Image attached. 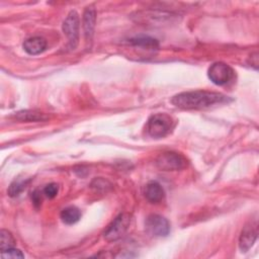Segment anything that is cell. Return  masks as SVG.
I'll list each match as a JSON object with an SVG mask.
<instances>
[{"instance_id": "obj_1", "label": "cell", "mask_w": 259, "mask_h": 259, "mask_svg": "<svg viewBox=\"0 0 259 259\" xmlns=\"http://www.w3.org/2000/svg\"><path fill=\"white\" fill-rule=\"evenodd\" d=\"M230 101H232V99L222 93L204 90L182 92L171 99L172 104L183 109L208 108L215 104L228 103Z\"/></svg>"}, {"instance_id": "obj_2", "label": "cell", "mask_w": 259, "mask_h": 259, "mask_svg": "<svg viewBox=\"0 0 259 259\" xmlns=\"http://www.w3.org/2000/svg\"><path fill=\"white\" fill-rule=\"evenodd\" d=\"M173 124L174 120L170 115L166 113H157L148 119L146 131L150 137L160 139L170 133Z\"/></svg>"}, {"instance_id": "obj_3", "label": "cell", "mask_w": 259, "mask_h": 259, "mask_svg": "<svg viewBox=\"0 0 259 259\" xmlns=\"http://www.w3.org/2000/svg\"><path fill=\"white\" fill-rule=\"evenodd\" d=\"M131 224V215L128 213L118 214L104 231L105 240L112 242L120 239L126 232Z\"/></svg>"}, {"instance_id": "obj_4", "label": "cell", "mask_w": 259, "mask_h": 259, "mask_svg": "<svg viewBox=\"0 0 259 259\" xmlns=\"http://www.w3.org/2000/svg\"><path fill=\"white\" fill-rule=\"evenodd\" d=\"M208 78L215 85H226L233 80L235 76L234 70L227 64L218 62L212 64L207 71Z\"/></svg>"}, {"instance_id": "obj_5", "label": "cell", "mask_w": 259, "mask_h": 259, "mask_svg": "<svg viewBox=\"0 0 259 259\" xmlns=\"http://www.w3.org/2000/svg\"><path fill=\"white\" fill-rule=\"evenodd\" d=\"M156 164L158 168H160L161 170L175 171L183 169L186 166L187 162L186 159L178 153L165 152L159 155V157L156 160Z\"/></svg>"}, {"instance_id": "obj_6", "label": "cell", "mask_w": 259, "mask_h": 259, "mask_svg": "<svg viewBox=\"0 0 259 259\" xmlns=\"http://www.w3.org/2000/svg\"><path fill=\"white\" fill-rule=\"evenodd\" d=\"M145 229L153 237H166L170 233V224L160 214H151L146 219Z\"/></svg>"}, {"instance_id": "obj_7", "label": "cell", "mask_w": 259, "mask_h": 259, "mask_svg": "<svg viewBox=\"0 0 259 259\" xmlns=\"http://www.w3.org/2000/svg\"><path fill=\"white\" fill-rule=\"evenodd\" d=\"M79 24L80 19L76 11H71L63 22V31L69 39L71 49H74L79 39Z\"/></svg>"}, {"instance_id": "obj_8", "label": "cell", "mask_w": 259, "mask_h": 259, "mask_svg": "<svg viewBox=\"0 0 259 259\" xmlns=\"http://www.w3.org/2000/svg\"><path fill=\"white\" fill-rule=\"evenodd\" d=\"M257 234L258 232L256 221L251 222L244 227L239 239V247L242 252H247L253 246L257 239Z\"/></svg>"}, {"instance_id": "obj_9", "label": "cell", "mask_w": 259, "mask_h": 259, "mask_svg": "<svg viewBox=\"0 0 259 259\" xmlns=\"http://www.w3.org/2000/svg\"><path fill=\"white\" fill-rule=\"evenodd\" d=\"M96 13L95 9L93 7H87L83 14V28H84V34L86 41H91L93 32H94V26H95V19H96Z\"/></svg>"}, {"instance_id": "obj_10", "label": "cell", "mask_w": 259, "mask_h": 259, "mask_svg": "<svg viewBox=\"0 0 259 259\" xmlns=\"http://www.w3.org/2000/svg\"><path fill=\"white\" fill-rule=\"evenodd\" d=\"M47 48V41L40 36L29 37L23 42L24 51L29 55H38Z\"/></svg>"}, {"instance_id": "obj_11", "label": "cell", "mask_w": 259, "mask_h": 259, "mask_svg": "<svg viewBox=\"0 0 259 259\" xmlns=\"http://www.w3.org/2000/svg\"><path fill=\"white\" fill-rule=\"evenodd\" d=\"M145 196L146 198L153 203L160 202L165 195L163 187L156 181L149 182L145 187Z\"/></svg>"}, {"instance_id": "obj_12", "label": "cell", "mask_w": 259, "mask_h": 259, "mask_svg": "<svg viewBox=\"0 0 259 259\" xmlns=\"http://www.w3.org/2000/svg\"><path fill=\"white\" fill-rule=\"evenodd\" d=\"M128 44H131L136 48L147 50V51H155L158 49V41L155 38H152L149 36H139V37L131 38Z\"/></svg>"}, {"instance_id": "obj_13", "label": "cell", "mask_w": 259, "mask_h": 259, "mask_svg": "<svg viewBox=\"0 0 259 259\" xmlns=\"http://www.w3.org/2000/svg\"><path fill=\"white\" fill-rule=\"evenodd\" d=\"M81 218V212L76 206H68L61 211V219L67 225L77 223Z\"/></svg>"}, {"instance_id": "obj_14", "label": "cell", "mask_w": 259, "mask_h": 259, "mask_svg": "<svg viewBox=\"0 0 259 259\" xmlns=\"http://www.w3.org/2000/svg\"><path fill=\"white\" fill-rule=\"evenodd\" d=\"M15 117L24 121H39L46 120L48 117L42 112H37L34 110H23L15 114Z\"/></svg>"}, {"instance_id": "obj_15", "label": "cell", "mask_w": 259, "mask_h": 259, "mask_svg": "<svg viewBox=\"0 0 259 259\" xmlns=\"http://www.w3.org/2000/svg\"><path fill=\"white\" fill-rule=\"evenodd\" d=\"M15 244V240L10 232L6 230H1L0 232V248L1 252L6 251L10 248H13Z\"/></svg>"}, {"instance_id": "obj_16", "label": "cell", "mask_w": 259, "mask_h": 259, "mask_svg": "<svg viewBox=\"0 0 259 259\" xmlns=\"http://www.w3.org/2000/svg\"><path fill=\"white\" fill-rule=\"evenodd\" d=\"M27 181H23V180H15L14 182L11 183V185L9 186L8 189V194L12 197L19 195L20 192H22L25 187H26Z\"/></svg>"}, {"instance_id": "obj_17", "label": "cell", "mask_w": 259, "mask_h": 259, "mask_svg": "<svg viewBox=\"0 0 259 259\" xmlns=\"http://www.w3.org/2000/svg\"><path fill=\"white\" fill-rule=\"evenodd\" d=\"M59 191V186L57 183H50L44 188V194L49 198H54Z\"/></svg>"}, {"instance_id": "obj_18", "label": "cell", "mask_w": 259, "mask_h": 259, "mask_svg": "<svg viewBox=\"0 0 259 259\" xmlns=\"http://www.w3.org/2000/svg\"><path fill=\"white\" fill-rule=\"evenodd\" d=\"M1 256L3 258H23L24 257V255L21 253L20 250L14 249V248H10L6 251L1 252Z\"/></svg>"}, {"instance_id": "obj_19", "label": "cell", "mask_w": 259, "mask_h": 259, "mask_svg": "<svg viewBox=\"0 0 259 259\" xmlns=\"http://www.w3.org/2000/svg\"><path fill=\"white\" fill-rule=\"evenodd\" d=\"M32 199H33L34 204H40L41 197H40L39 194H37V191H35V192L32 194Z\"/></svg>"}]
</instances>
